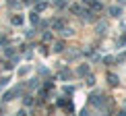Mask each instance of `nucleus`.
<instances>
[{"instance_id": "obj_10", "label": "nucleus", "mask_w": 126, "mask_h": 116, "mask_svg": "<svg viewBox=\"0 0 126 116\" xmlns=\"http://www.w3.org/2000/svg\"><path fill=\"white\" fill-rule=\"evenodd\" d=\"M31 104H33V99H31V97L27 96V97H25V106H31Z\"/></svg>"}, {"instance_id": "obj_8", "label": "nucleus", "mask_w": 126, "mask_h": 116, "mask_svg": "<svg viewBox=\"0 0 126 116\" xmlns=\"http://www.w3.org/2000/svg\"><path fill=\"white\" fill-rule=\"evenodd\" d=\"M35 8H37V10H44V8H46V2H44V0H39V2H37V6H35Z\"/></svg>"}, {"instance_id": "obj_1", "label": "nucleus", "mask_w": 126, "mask_h": 116, "mask_svg": "<svg viewBox=\"0 0 126 116\" xmlns=\"http://www.w3.org/2000/svg\"><path fill=\"white\" fill-rule=\"evenodd\" d=\"M58 106H60V108H64L66 112H72V104L68 102L66 97H60V99H58Z\"/></svg>"}, {"instance_id": "obj_9", "label": "nucleus", "mask_w": 126, "mask_h": 116, "mask_svg": "<svg viewBox=\"0 0 126 116\" xmlns=\"http://www.w3.org/2000/svg\"><path fill=\"white\" fill-rule=\"evenodd\" d=\"M31 23H35V25H37V23H39V17H37V15H35V13H33V15H31Z\"/></svg>"}, {"instance_id": "obj_7", "label": "nucleus", "mask_w": 126, "mask_h": 116, "mask_svg": "<svg viewBox=\"0 0 126 116\" xmlns=\"http://www.w3.org/2000/svg\"><path fill=\"white\" fill-rule=\"evenodd\" d=\"M77 73H79V75H87V73H89V66H87V64H85V66H81Z\"/></svg>"}, {"instance_id": "obj_11", "label": "nucleus", "mask_w": 126, "mask_h": 116, "mask_svg": "<svg viewBox=\"0 0 126 116\" xmlns=\"http://www.w3.org/2000/svg\"><path fill=\"white\" fill-rule=\"evenodd\" d=\"M8 4L10 6H17V0H8Z\"/></svg>"}, {"instance_id": "obj_12", "label": "nucleus", "mask_w": 126, "mask_h": 116, "mask_svg": "<svg viewBox=\"0 0 126 116\" xmlns=\"http://www.w3.org/2000/svg\"><path fill=\"white\" fill-rule=\"evenodd\" d=\"M85 2H89V4H93V2H97V0H85Z\"/></svg>"}, {"instance_id": "obj_6", "label": "nucleus", "mask_w": 126, "mask_h": 116, "mask_svg": "<svg viewBox=\"0 0 126 116\" xmlns=\"http://www.w3.org/2000/svg\"><path fill=\"white\" fill-rule=\"evenodd\" d=\"M13 25H23V17H13Z\"/></svg>"}, {"instance_id": "obj_2", "label": "nucleus", "mask_w": 126, "mask_h": 116, "mask_svg": "<svg viewBox=\"0 0 126 116\" xmlns=\"http://www.w3.org/2000/svg\"><path fill=\"white\" fill-rule=\"evenodd\" d=\"M54 50H56V52H62V50H64V41H56V44H54Z\"/></svg>"}, {"instance_id": "obj_3", "label": "nucleus", "mask_w": 126, "mask_h": 116, "mask_svg": "<svg viewBox=\"0 0 126 116\" xmlns=\"http://www.w3.org/2000/svg\"><path fill=\"white\" fill-rule=\"evenodd\" d=\"M110 15H112V17H118L120 15V6H112L110 8Z\"/></svg>"}, {"instance_id": "obj_4", "label": "nucleus", "mask_w": 126, "mask_h": 116, "mask_svg": "<svg viewBox=\"0 0 126 116\" xmlns=\"http://www.w3.org/2000/svg\"><path fill=\"white\" fill-rule=\"evenodd\" d=\"M108 81H110V85H118V77H116V75H110Z\"/></svg>"}, {"instance_id": "obj_13", "label": "nucleus", "mask_w": 126, "mask_h": 116, "mask_svg": "<svg viewBox=\"0 0 126 116\" xmlns=\"http://www.w3.org/2000/svg\"><path fill=\"white\" fill-rule=\"evenodd\" d=\"M23 2H33V0H23Z\"/></svg>"}, {"instance_id": "obj_5", "label": "nucleus", "mask_w": 126, "mask_h": 116, "mask_svg": "<svg viewBox=\"0 0 126 116\" xmlns=\"http://www.w3.org/2000/svg\"><path fill=\"white\" fill-rule=\"evenodd\" d=\"M62 27H64V21L56 19V21H54V29H62Z\"/></svg>"}]
</instances>
